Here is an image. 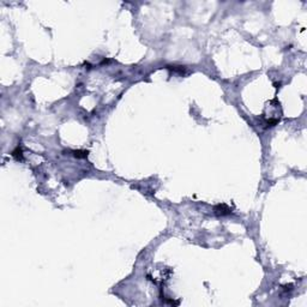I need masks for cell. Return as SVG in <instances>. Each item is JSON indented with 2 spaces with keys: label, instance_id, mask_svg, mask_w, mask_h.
<instances>
[{
  "label": "cell",
  "instance_id": "277c9868",
  "mask_svg": "<svg viewBox=\"0 0 307 307\" xmlns=\"http://www.w3.org/2000/svg\"><path fill=\"white\" fill-rule=\"evenodd\" d=\"M168 70H171V71H173V72H179V73H184L185 72V70H186V67L185 66H166Z\"/></svg>",
  "mask_w": 307,
  "mask_h": 307
},
{
  "label": "cell",
  "instance_id": "5b68a950",
  "mask_svg": "<svg viewBox=\"0 0 307 307\" xmlns=\"http://www.w3.org/2000/svg\"><path fill=\"white\" fill-rule=\"evenodd\" d=\"M277 122H278V120H277V119H271V120H268V121H266V127H272V126H275Z\"/></svg>",
  "mask_w": 307,
  "mask_h": 307
},
{
  "label": "cell",
  "instance_id": "6da1fadb",
  "mask_svg": "<svg viewBox=\"0 0 307 307\" xmlns=\"http://www.w3.org/2000/svg\"><path fill=\"white\" fill-rule=\"evenodd\" d=\"M213 212L217 215V216H227V215H230L231 213V209L227 204H217L215 205L213 208Z\"/></svg>",
  "mask_w": 307,
  "mask_h": 307
},
{
  "label": "cell",
  "instance_id": "3957f363",
  "mask_svg": "<svg viewBox=\"0 0 307 307\" xmlns=\"http://www.w3.org/2000/svg\"><path fill=\"white\" fill-rule=\"evenodd\" d=\"M12 156L16 158V160H22L23 158V149H22V146H17L13 151H12Z\"/></svg>",
  "mask_w": 307,
  "mask_h": 307
},
{
  "label": "cell",
  "instance_id": "7a4b0ae2",
  "mask_svg": "<svg viewBox=\"0 0 307 307\" xmlns=\"http://www.w3.org/2000/svg\"><path fill=\"white\" fill-rule=\"evenodd\" d=\"M72 154L77 158H86L89 155V151L88 150H73Z\"/></svg>",
  "mask_w": 307,
  "mask_h": 307
}]
</instances>
